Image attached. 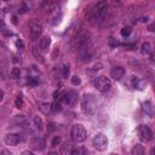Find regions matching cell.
I'll use <instances>...</instances> for the list:
<instances>
[{
  "label": "cell",
  "mask_w": 155,
  "mask_h": 155,
  "mask_svg": "<svg viewBox=\"0 0 155 155\" xmlns=\"http://www.w3.org/2000/svg\"><path fill=\"white\" fill-rule=\"evenodd\" d=\"M108 11H109V7H108V4L106 1H99L96 4L90 13H88V17H90V22L93 24H101L103 21L106 19L107 15H108Z\"/></svg>",
  "instance_id": "obj_1"
},
{
  "label": "cell",
  "mask_w": 155,
  "mask_h": 155,
  "mask_svg": "<svg viewBox=\"0 0 155 155\" xmlns=\"http://www.w3.org/2000/svg\"><path fill=\"white\" fill-rule=\"evenodd\" d=\"M81 108H83L84 113L93 115L97 112V99H96L95 96L91 93L85 95L83 97V101H81Z\"/></svg>",
  "instance_id": "obj_2"
},
{
  "label": "cell",
  "mask_w": 155,
  "mask_h": 155,
  "mask_svg": "<svg viewBox=\"0 0 155 155\" xmlns=\"http://www.w3.org/2000/svg\"><path fill=\"white\" fill-rule=\"evenodd\" d=\"M70 136H72V139H73V141L76 142V143L84 142L85 139H86V136H87L86 129H85L81 124H76V125H74V126L72 127Z\"/></svg>",
  "instance_id": "obj_3"
},
{
  "label": "cell",
  "mask_w": 155,
  "mask_h": 155,
  "mask_svg": "<svg viewBox=\"0 0 155 155\" xmlns=\"http://www.w3.org/2000/svg\"><path fill=\"white\" fill-rule=\"evenodd\" d=\"M29 29H31V38L33 41L38 40L39 36L41 35V32H42V26L40 23L39 19L36 18H33L29 22Z\"/></svg>",
  "instance_id": "obj_4"
},
{
  "label": "cell",
  "mask_w": 155,
  "mask_h": 155,
  "mask_svg": "<svg viewBox=\"0 0 155 155\" xmlns=\"http://www.w3.org/2000/svg\"><path fill=\"white\" fill-rule=\"evenodd\" d=\"M93 84H95V87L101 92H107V91H109V88L112 87L110 80L106 76H97L95 79Z\"/></svg>",
  "instance_id": "obj_5"
},
{
  "label": "cell",
  "mask_w": 155,
  "mask_h": 155,
  "mask_svg": "<svg viewBox=\"0 0 155 155\" xmlns=\"http://www.w3.org/2000/svg\"><path fill=\"white\" fill-rule=\"evenodd\" d=\"M92 143H93V147L97 150L99 152H103V150H106L107 149V147H108V138L104 136V135H102V133H98V135H96L92 139Z\"/></svg>",
  "instance_id": "obj_6"
},
{
  "label": "cell",
  "mask_w": 155,
  "mask_h": 155,
  "mask_svg": "<svg viewBox=\"0 0 155 155\" xmlns=\"http://www.w3.org/2000/svg\"><path fill=\"white\" fill-rule=\"evenodd\" d=\"M137 132H138V138L141 142H148L152 138V131L147 125H141V126H138Z\"/></svg>",
  "instance_id": "obj_7"
},
{
  "label": "cell",
  "mask_w": 155,
  "mask_h": 155,
  "mask_svg": "<svg viewBox=\"0 0 155 155\" xmlns=\"http://www.w3.org/2000/svg\"><path fill=\"white\" fill-rule=\"evenodd\" d=\"M62 101L65 103L67 106H74L76 101H78V92L75 91H68V92H65L62 95Z\"/></svg>",
  "instance_id": "obj_8"
},
{
  "label": "cell",
  "mask_w": 155,
  "mask_h": 155,
  "mask_svg": "<svg viewBox=\"0 0 155 155\" xmlns=\"http://www.w3.org/2000/svg\"><path fill=\"white\" fill-rule=\"evenodd\" d=\"M29 145H31V148L34 149V150H38V152H41L45 149V139L42 137H34L31 139V142H29Z\"/></svg>",
  "instance_id": "obj_9"
},
{
  "label": "cell",
  "mask_w": 155,
  "mask_h": 155,
  "mask_svg": "<svg viewBox=\"0 0 155 155\" xmlns=\"http://www.w3.org/2000/svg\"><path fill=\"white\" fill-rule=\"evenodd\" d=\"M21 141V137L17 133H7L4 138V142L6 145H10V147H15V145H17Z\"/></svg>",
  "instance_id": "obj_10"
},
{
  "label": "cell",
  "mask_w": 155,
  "mask_h": 155,
  "mask_svg": "<svg viewBox=\"0 0 155 155\" xmlns=\"http://www.w3.org/2000/svg\"><path fill=\"white\" fill-rule=\"evenodd\" d=\"M110 76H112L114 80L119 81L125 76V69L122 67H120V65L114 67V68H112V70H110Z\"/></svg>",
  "instance_id": "obj_11"
},
{
  "label": "cell",
  "mask_w": 155,
  "mask_h": 155,
  "mask_svg": "<svg viewBox=\"0 0 155 155\" xmlns=\"http://www.w3.org/2000/svg\"><path fill=\"white\" fill-rule=\"evenodd\" d=\"M51 45V40L50 38H47V36H44V38L41 39V42H40V50H41V52H47L49 51V47Z\"/></svg>",
  "instance_id": "obj_12"
},
{
  "label": "cell",
  "mask_w": 155,
  "mask_h": 155,
  "mask_svg": "<svg viewBox=\"0 0 155 155\" xmlns=\"http://www.w3.org/2000/svg\"><path fill=\"white\" fill-rule=\"evenodd\" d=\"M133 86L137 90H144V87L147 86V81L144 79H137L135 78L133 79Z\"/></svg>",
  "instance_id": "obj_13"
},
{
  "label": "cell",
  "mask_w": 155,
  "mask_h": 155,
  "mask_svg": "<svg viewBox=\"0 0 155 155\" xmlns=\"http://www.w3.org/2000/svg\"><path fill=\"white\" fill-rule=\"evenodd\" d=\"M62 109H63V107H62L61 101L56 99L52 104H51V112H54V113H60V112H62Z\"/></svg>",
  "instance_id": "obj_14"
},
{
  "label": "cell",
  "mask_w": 155,
  "mask_h": 155,
  "mask_svg": "<svg viewBox=\"0 0 155 155\" xmlns=\"http://www.w3.org/2000/svg\"><path fill=\"white\" fill-rule=\"evenodd\" d=\"M143 109H144L145 114H148L149 116H152V115H153V113H154L153 104H152V102H149V101H147V102L144 103V104H143Z\"/></svg>",
  "instance_id": "obj_15"
},
{
  "label": "cell",
  "mask_w": 155,
  "mask_h": 155,
  "mask_svg": "<svg viewBox=\"0 0 155 155\" xmlns=\"http://www.w3.org/2000/svg\"><path fill=\"white\" fill-rule=\"evenodd\" d=\"M132 155H145L144 153V148L141 144H136L133 148H132Z\"/></svg>",
  "instance_id": "obj_16"
},
{
  "label": "cell",
  "mask_w": 155,
  "mask_h": 155,
  "mask_svg": "<svg viewBox=\"0 0 155 155\" xmlns=\"http://www.w3.org/2000/svg\"><path fill=\"white\" fill-rule=\"evenodd\" d=\"M39 108H40V110L44 114H49L51 112V104H50V103L41 102V103H39Z\"/></svg>",
  "instance_id": "obj_17"
},
{
  "label": "cell",
  "mask_w": 155,
  "mask_h": 155,
  "mask_svg": "<svg viewBox=\"0 0 155 155\" xmlns=\"http://www.w3.org/2000/svg\"><path fill=\"white\" fill-rule=\"evenodd\" d=\"M33 122L35 125V127L38 129L39 131H41L44 129V122H42V119L40 116H34V119H33Z\"/></svg>",
  "instance_id": "obj_18"
},
{
  "label": "cell",
  "mask_w": 155,
  "mask_h": 155,
  "mask_svg": "<svg viewBox=\"0 0 155 155\" xmlns=\"http://www.w3.org/2000/svg\"><path fill=\"white\" fill-rule=\"evenodd\" d=\"M70 155H87V150L85 148H83V147H79V148L73 149Z\"/></svg>",
  "instance_id": "obj_19"
},
{
  "label": "cell",
  "mask_w": 155,
  "mask_h": 155,
  "mask_svg": "<svg viewBox=\"0 0 155 155\" xmlns=\"http://www.w3.org/2000/svg\"><path fill=\"white\" fill-rule=\"evenodd\" d=\"M32 51H33V55L38 58V60H40V61H42V52H41V50L38 47V46H33V49H32Z\"/></svg>",
  "instance_id": "obj_20"
},
{
  "label": "cell",
  "mask_w": 155,
  "mask_h": 155,
  "mask_svg": "<svg viewBox=\"0 0 155 155\" xmlns=\"http://www.w3.org/2000/svg\"><path fill=\"white\" fill-rule=\"evenodd\" d=\"M10 75H11L12 79H18L19 75H21V70H19V68H17V67L12 68V70H11V73H10Z\"/></svg>",
  "instance_id": "obj_21"
},
{
  "label": "cell",
  "mask_w": 155,
  "mask_h": 155,
  "mask_svg": "<svg viewBox=\"0 0 155 155\" xmlns=\"http://www.w3.org/2000/svg\"><path fill=\"white\" fill-rule=\"evenodd\" d=\"M15 104H16V107H17L18 109L23 108L24 103H23V98H22V96H18V97L16 98V101H15Z\"/></svg>",
  "instance_id": "obj_22"
},
{
  "label": "cell",
  "mask_w": 155,
  "mask_h": 155,
  "mask_svg": "<svg viewBox=\"0 0 155 155\" xmlns=\"http://www.w3.org/2000/svg\"><path fill=\"white\" fill-rule=\"evenodd\" d=\"M131 32H132V28L131 27H124L122 29H121V35L122 36H129L130 34H131Z\"/></svg>",
  "instance_id": "obj_23"
},
{
  "label": "cell",
  "mask_w": 155,
  "mask_h": 155,
  "mask_svg": "<svg viewBox=\"0 0 155 155\" xmlns=\"http://www.w3.org/2000/svg\"><path fill=\"white\" fill-rule=\"evenodd\" d=\"M92 69H88L87 72L90 73V74H92V73H95V72H98L99 69H102V63H96L93 67H91Z\"/></svg>",
  "instance_id": "obj_24"
},
{
  "label": "cell",
  "mask_w": 155,
  "mask_h": 155,
  "mask_svg": "<svg viewBox=\"0 0 155 155\" xmlns=\"http://www.w3.org/2000/svg\"><path fill=\"white\" fill-rule=\"evenodd\" d=\"M38 84H39V80L36 79V78H29L28 79V85L29 86H33V87H35V86H38Z\"/></svg>",
  "instance_id": "obj_25"
},
{
  "label": "cell",
  "mask_w": 155,
  "mask_h": 155,
  "mask_svg": "<svg viewBox=\"0 0 155 155\" xmlns=\"http://www.w3.org/2000/svg\"><path fill=\"white\" fill-rule=\"evenodd\" d=\"M142 52L143 54H149L150 52V44L149 42H144L142 45Z\"/></svg>",
  "instance_id": "obj_26"
},
{
  "label": "cell",
  "mask_w": 155,
  "mask_h": 155,
  "mask_svg": "<svg viewBox=\"0 0 155 155\" xmlns=\"http://www.w3.org/2000/svg\"><path fill=\"white\" fill-rule=\"evenodd\" d=\"M69 65H63V68H62V75H63V78H68L69 76Z\"/></svg>",
  "instance_id": "obj_27"
},
{
  "label": "cell",
  "mask_w": 155,
  "mask_h": 155,
  "mask_svg": "<svg viewBox=\"0 0 155 155\" xmlns=\"http://www.w3.org/2000/svg\"><path fill=\"white\" fill-rule=\"evenodd\" d=\"M16 46H17V49L19 51H23L24 50V44H23V41H22L21 39H16Z\"/></svg>",
  "instance_id": "obj_28"
},
{
  "label": "cell",
  "mask_w": 155,
  "mask_h": 155,
  "mask_svg": "<svg viewBox=\"0 0 155 155\" xmlns=\"http://www.w3.org/2000/svg\"><path fill=\"white\" fill-rule=\"evenodd\" d=\"M61 142H62L61 137H60V136H56V137L52 139V145H54V147H56V145H60V144H61Z\"/></svg>",
  "instance_id": "obj_29"
},
{
  "label": "cell",
  "mask_w": 155,
  "mask_h": 155,
  "mask_svg": "<svg viewBox=\"0 0 155 155\" xmlns=\"http://www.w3.org/2000/svg\"><path fill=\"white\" fill-rule=\"evenodd\" d=\"M72 84L74 85V86H78V85H80V84H81V80H80V78H79V76H73V78H72Z\"/></svg>",
  "instance_id": "obj_30"
},
{
  "label": "cell",
  "mask_w": 155,
  "mask_h": 155,
  "mask_svg": "<svg viewBox=\"0 0 155 155\" xmlns=\"http://www.w3.org/2000/svg\"><path fill=\"white\" fill-rule=\"evenodd\" d=\"M6 24H5V22L3 21V19H0V31H1V32H5L6 31Z\"/></svg>",
  "instance_id": "obj_31"
},
{
  "label": "cell",
  "mask_w": 155,
  "mask_h": 155,
  "mask_svg": "<svg viewBox=\"0 0 155 155\" xmlns=\"http://www.w3.org/2000/svg\"><path fill=\"white\" fill-rule=\"evenodd\" d=\"M0 155H13L10 150H7V149H3L1 152H0Z\"/></svg>",
  "instance_id": "obj_32"
},
{
  "label": "cell",
  "mask_w": 155,
  "mask_h": 155,
  "mask_svg": "<svg viewBox=\"0 0 155 155\" xmlns=\"http://www.w3.org/2000/svg\"><path fill=\"white\" fill-rule=\"evenodd\" d=\"M21 155H34V153L29 152V150H24V152H22V154H21Z\"/></svg>",
  "instance_id": "obj_33"
},
{
  "label": "cell",
  "mask_w": 155,
  "mask_h": 155,
  "mask_svg": "<svg viewBox=\"0 0 155 155\" xmlns=\"http://www.w3.org/2000/svg\"><path fill=\"white\" fill-rule=\"evenodd\" d=\"M3 98H4V92H3L1 90H0V102L3 101Z\"/></svg>",
  "instance_id": "obj_34"
},
{
  "label": "cell",
  "mask_w": 155,
  "mask_h": 155,
  "mask_svg": "<svg viewBox=\"0 0 155 155\" xmlns=\"http://www.w3.org/2000/svg\"><path fill=\"white\" fill-rule=\"evenodd\" d=\"M49 155H58V154H57V153H56V152H51V153H50V154H49Z\"/></svg>",
  "instance_id": "obj_35"
},
{
  "label": "cell",
  "mask_w": 155,
  "mask_h": 155,
  "mask_svg": "<svg viewBox=\"0 0 155 155\" xmlns=\"http://www.w3.org/2000/svg\"><path fill=\"white\" fill-rule=\"evenodd\" d=\"M110 155H117V154H110Z\"/></svg>",
  "instance_id": "obj_36"
}]
</instances>
